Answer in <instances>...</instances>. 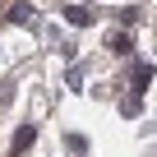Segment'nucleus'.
Here are the masks:
<instances>
[{
	"mask_svg": "<svg viewBox=\"0 0 157 157\" xmlns=\"http://www.w3.org/2000/svg\"><path fill=\"white\" fill-rule=\"evenodd\" d=\"M28 143H33V125H23V129H19V139H14V152H23Z\"/></svg>",
	"mask_w": 157,
	"mask_h": 157,
	"instance_id": "1",
	"label": "nucleus"
}]
</instances>
